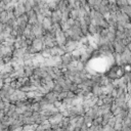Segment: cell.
Instances as JSON below:
<instances>
[{"label":"cell","mask_w":131,"mask_h":131,"mask_svg":"<svg viewBox=\"0 0 131 131\" xmlns=\"http://www.w3.org/2000/svg\"><path fill=\"white\" fill-rule=\"evenodd\" d=\"M79 43L78 42H76V41H73V40H71V39H67V42H66V44L62 46V48H63V51H64V53H72L75 49H77L78 47H79Z\"/></svg>","instance_id":"1"},{"label":"cell","mask_w":131,"mask_h":131,"mask_svg":"<svg viewBox=\"0 0 131 131\" xmlns=\"http://www.w3.org/2000/svg\"><path fill=\"white\" fill-rule=\"evenodd\" d=\"M36 50L38 53L41 52V50L43 48H45L44 46V40H43V37H38V38H34L32 40V44H31Z\"/></svg>","instance_id":"2"},{"label":"cell","mask_w":131,"mask_h":131,"mask_svg":"<svg viewBox=\"0 0 131 131\" xmlns=\"http://www.w3.org/2000/svg\"><path fill=\"white\" fill-rule=\"evenodd\" d=\"M43 99L48 103V104H53L55 101H57V93L53 91H48L43 95Z\"/></svg>","instance_id":"3"},{"label":"cell","mask_w":131,"mask_h":131,"mask_svg":"<svg viewBox=\"0 0 131 131\" xmlns=\"http://www.w3.org/2000/svg\"><path fill=\"white\" fill-rule=\"evenodd\" d=\"M25 13H26V11H25L24 4L16 2L14 4V7H13V14H14L15 18L18 17V16H20V15H23V14H25Z\"/></svg>","instance_id":"4"},{"label":"cell","mask_w":131,"mask_h":131,"mask_svg":"<svg viewBox=\"0 0 131 131\" xmlns=\"http://www.w3.org/2000/svg\"><path fill=\"white\" fill-rule=\"evenodd\" d=\"M50 19L52 21V24H60L62 21V15H61V12L57 9V10H54L51 12V15H50Z\"/></svg>","instance_id":"5"},{"label":"cell","mask_w":131,"mask_h":131,"mask_svg":"<svg viewBox=\"0 0 131 131\" xmlns=\"http://www.w3.org/2000/svg\"><path fill=\"white\" fill-rule=\"evenodd\" d=\"M73 60H74V59H73V56H72L71 53H63V54L60 56V61H61V63H62V66H63L64 69H66V67H67L68 64H70Z\"/></svg>","instance_id":"6"},{"label":"cell","mask_w":131,"mask_h":131,"mask_svg":"<svg viewBox=\"0 0 131 131\" xmlns=\"http://www.w3.org/2000/svg\"><path fill=\"white\" fill-rule=\"evenodd\" d=\"M91 94H92L95 98L100 97L101 95H103V93H102V88H101L99 85L95 84V85L91 88Z\"/></svg>","instance_id":"7"},{"label":"cell","mask_w":131,"mask_h":131,"mask_svg":"<svg viewBox=\"0 0 131 131\" xmlns=\"http://www.w3.org/2000/svg\"><path fill=\"white\" fill-rule=\"evenodd\" d=\"M52 21H51V19H50V17H44L43 19H42V21H41V27L43 28V30L46 32V31H49L50 29H51V27H52Z\"/></svg>","instance_id":"8"},{"label":"cell","mask_w":131,"mask_h":131,"mask_svg":"<svg viewBox=\"0 0 131 131\" xmlns=\"http://www.w3.org/2000/svg\"><path fill=\"white\" fill-rule=\"evenodd\" d=\"M24 75L26 78H31L33 76V72H34V68L31 66H24Z\"/></svg>","instance_id":"9"},{"label":"cell","mask_w":131,"mask_h":131,"mask_svg":"<svg viewBox=\"0 0 131 131\" xmlns=\"http://www.w3.org/2000/svg\"><path fill=\"white\" fill-rule=\"evenodd\" d=\"M8 19H9V16H8V13H7L6 10L0 12V24H4L5 25L8 21Z\"/></svg>","instance_id":"10"},{"label":"cell","mask_w":131,"mask_h":131,"mask_svg":"<svg viewBox=\"0 0 131 131\" xmlns=\"http://www.w3.org/2000/svg\"><path fill=\"white\" fill-rule=\"evenodd\" d=\"M120 10H121L122 12H124L127 16H129V17L131 16V6H130V5H125V6L121 7Z\"/></svg>","instance_id":"11"},{"label":"cell","mask_w":131,"mask_h":131,"mask_svg":"<svg viewBox=\"0 0 131 131\" xmlns=\"http://www.w3.org/2000/svg\"><path fill=\"white\" fill-rule=\"evenodd\" d=\"M70 17L73 18L74 20L79 18V9H71L70 11Z\"/></svg>","instance_id":"12"},{"label":"cell","mask_w":131,"mask_h":131,"mask_svg":"<svg viewBox=\"0 0 131 131\" xmlns=\"http://www.w3.org/2000/svg\"><path fill=\"white\" fill-rule=\"evenodd\" d=\"M24 7H25V11H26V13L33 9V7H32L31 3L29 2V0H26V1L24 2Z\"/></svg>","instance_id":"13"}]
</instances>
